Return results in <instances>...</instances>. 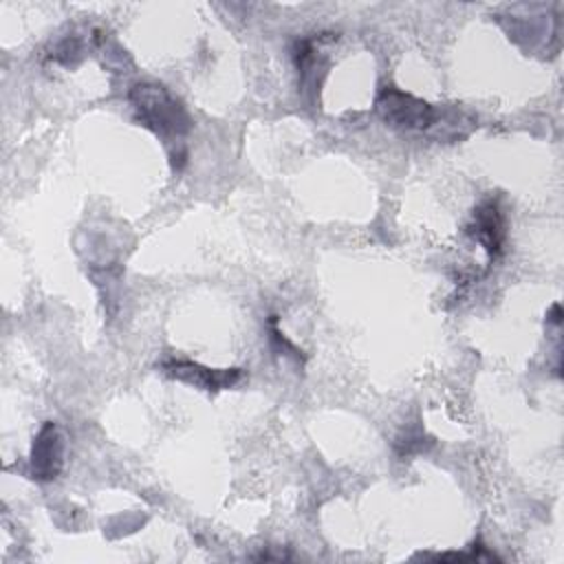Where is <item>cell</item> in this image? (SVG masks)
Listing matches in <instances>:
<instances>
[{
	"mask_svg": "<svg viewBox=\"0 0 564 564\" xmlns=\"http://www.w3.org/2000/svg\"><path fill=\"white\" fill-rule=\"evenodd\" d=\"M128 101L148 130L161 137L165 143H181V139L189 132L192 119L185 106L161 84L141 82L134 84L128 93Z\"/></svg>",
	"mask_w": 564,
	"mask_h": 564,
	"instance_id": "1",
	"label": "cell"
},
{
	"mask_svg": "<svg viewBox=\"0 0 564 564\" xmlns=\"http://www.w3.org/2000/svg\"><path fill=\"white\" fill-rule=\"evenodd\" d=\"M64 465V436L55 421H46L33 438L29 467L35 480H53L62 471Z\"/></svg>",
	"mask_w": 564,
	"mask_h": 564,
	"instance_id": "5",
	"label": "cell"
},
{
	"mask_svg": "<svg viewBox=\"0 0 564 564\" xmlns=\"http://www.w3.org/2000/svg\"><path fill=\"white\" fill-rule=\"evenodd\" d=\"M275 322H278V317L271 315L269 324H271V344H273V348H275V350H282V352H286V355H291V357L297 359V361H304L302 350H300L297 346H293V344L284 337V333H280V330L275 328Z\"/></svg>",
	"mask_w": 564,
	"mask_h": 564,
	"instance_id": "6",
	"label": "cell"
},
{
	"mask_svg": "<svg viewBox=\"0 0 564 564\" xmlns=\"http://www.w3.org/2000/svg\"><path fill=\"white\" fill-rule=\"evenodd\" d=\"M375 110L388 126L399 130L423 132L436 126L438 121V110L432 104L410 93H403L394 86L381 88V93L375 99Z\"/></svg>",
	"mask_w": 564,
	"mask_h": 564,
	"instance_id": "2",
	"label": "cell"
},
{
	"mask_svg": "<svg viewBox=\"0 0 564 564\" xmlns=\"http://www.w3.org/2000/svg\"><path fill=\"white\" fill-rule=\"evenodd\" d=\"M425 445H432V441H423V434H412V432H408L405 438H399L394 447H397V454H399V456H410V454L423 452Z\"/></svg>",
	"mask_w": 564,
	"mask_h": 564,
	"instance_id": "7",
	"label": "cell"
},
{
	"mask_svg": "<svg viewBox=\"0 0 564 564\" xmlns=\"http://www.w3.org/2000/svg\"><path fill=\"white\" fill-rule=\"evenodd\" d=\"M465 234L487 251L491 262L502 256L507 240V223L498 198H487L474 209L471 220L465 227Z\"/></svg>",
	"mask_w": 564,
	"mask_h": 564,
	"instance_id": "3",
	"label": "cell"
},
{
	"mask_svg": "<svg viewBox=\"0 0 564 564\" xmlns=\"http://www.w3.org/2000/svg\"><path fill=\"white\" fill-rule=\"evenodd\" d=\"M161 370L172 379L185 381V383H189L194 388H200V390H207V392H218V390L231 388L245 377L242 368L214 370V368L200 366L192 359H165L161 364Z\"/></svg>",
	"mask_w": 564,
	"mask_h": 564,
	"instance_id": "4",
	"label": "cell"
}]
</instances>
